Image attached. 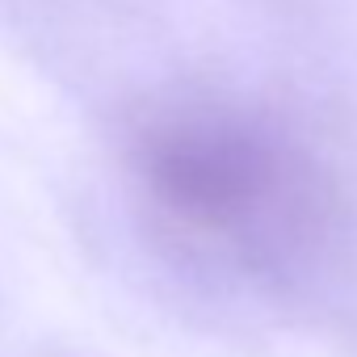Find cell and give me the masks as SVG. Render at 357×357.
<instances>
[{"label": "cell", "mask_w": 357, "mask_h": 357, "mask_svg": "<svg viewBox=\"0 0 357 357\" xmlns=\"http://www.w3.org/2000/svg\"><path fill=\"white\" fill-rule=\"evenodd\" d=\"M126 168L151 227L219 269H290L332 219L311 155L269 118L215 97L151 105L126 135Z\"/></svg>", "instance_id": "1"}]
</instances>
